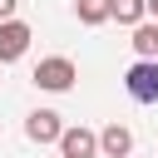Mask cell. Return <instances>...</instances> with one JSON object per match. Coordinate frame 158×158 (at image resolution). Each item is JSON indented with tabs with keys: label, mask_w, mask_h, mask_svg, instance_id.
<instances>
[{
	"label": "cell",
	"mask_w": 158,
	"mask_h": 158,
	"mask_svg": "<svg viewBox=\"0 0 158 158\" xmlns=\"http://www.w3.org/2000/svg\"><path fill=\"white\" fill-rule=\"evenodd\" d=\"M128 44H133L138 59H158V20L148 15L143 25H133V40H128Z\"/></svg>",
	"instance_id": "7"
},
{
	"label": "cell",
	"mask_w": 158,
	"mask_h": 158,
	"mask_svg": "<svg viewBox=\"0 0 158 158\" xmlns=\"http://www.w3.org/2000/svg\"><path fill=\"white\" fill-rule=\"evenodd\" d=\"M123 89L138 104H158V59H133L123 69Z\"/></svg>",
	"instance_id": "2"
},
{
	"label": "cell",
	"mask_w": 158,
	"mask_h": 158,
	"mask_svg": "<svg viewBox=\"0 0 158 158\" xmlns=\"http://www.w3.org/2000/svg\"><path fill=\"white\" fill-rule=\"evenodd\" d=\"M35 89H44V94H69L74 89V79H79V69H74V59L69 54H49V59H40L35 64Z\"/></svg>",
	"instance_id": "1"
},
{
	"label": "cell",
	"mask_w": 158,
	"mask_h": 158,
	"mask_svg": "<svg viewBox=\"0 0 158 158\" xmlns=\"http://www.w3.org/2000/svg\"><path fill=\"white\" fill-rule=\"evenodd\" d=\"M74 15H79V25H104V20H114L109 15V0H74Z\"/></svg>",
	"instance_id": "9"
},
{
	"label": "cell",
	"mask_w": 158,
	"mask_h": 158,
	"mask_svg": "<svg viewBox=\"0 0 158 158\" xmlns=\"http://www.w3.org/2000/svg\"><path fill=\"white\" fill-rule=\"evenodd\" d=\"M109 15H114L118 25H128V30H133V25H143V20H148V0H109Z\"/></svg>",
	"instance_id": "8"
},
{
	"label": "cell",
	"mask_w": 158,
	"mask_h": 158,
	"mask_svg": "<svg viewBox=\"0 0 158 158\" xmlns=\"http://www.w3.org/2000/svg\"><path fill=\"white\" fill-rule=\"evenodd\" d=\"M59 158H99V133L84 128V123L64 128L59 133Z\"/></svg>",
	"instance_id": "4"
},
{
	"label": "cell",
	"mask_w": 158,
	"mask_h": 158,
	"mask_svg": "<svg viewBox=\"0 0 158 158\" xmlns=\"http://www.w3.org/2000/svg\"><path fill=\"white\" fill-rule=\"evenodd\" d=\"M30 40H35V30H30L20 15H15V20H0V64H15V59H25Z\"/></svg>",
	"instance_id": "3"
},
{
	"label": "cell",
	"mask_w": 158,
	"mask_h": 158,
	"mask_svg": "<svg viewBox=\"0 0 158 158\" xmlns=\"http://www.w3.org/2000/svg\"><path fill=\"white\" fill-rule=\"evenodd\" d=\"M15 10H20V0H0V20H15Z\"/></svg>",
	"instance_id": "10"
},
{
	"label": "cell",
	"mask_w": 158,
	"mask_h": 158,
	"mask_svg": "<svg viewBox=\"0 0 158 158\" xmlns=\"http://www.w3.org/2000/svg\"><path fill=\"white\" fill-rule=\"evenodd\" d=\"M59 133H64V123H59L54 109H35V114H25V138H30V143H59Z\"/></svg>",
	"instance_id": "5"
},
{
	"label": "cell",
	"mask_w": 158,
	"mask_h": 158,
	"mask_svg": "<svg viewBox=\"0 0 158 158\" xmlns=\"http://www.w3.org/2000/svg\"><path fill=\"white\" fill-rule=\"evenodd\" d=\"M128 153H133V128H123V123L99 128V158H128Z\"/></svg>",
	"instance_id": "6"
},
{
	"label": "cell",
	"mask_w": 158,
	"mask_h": 158,
	"mask_svg": "<svg viewBox=\"0 0 158 158\" xmlns=\"http://www.w3.org/2000/svg\"><path fill=\"white\" fill-rule=\"evenodd\" d=\"M128 158H133V153H128Z\"/></svg>",
	"instance_id": "11"
}]
</instances>
